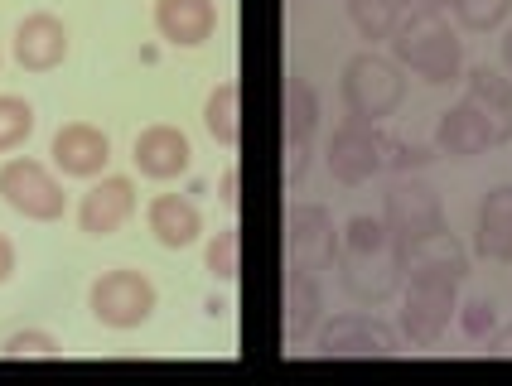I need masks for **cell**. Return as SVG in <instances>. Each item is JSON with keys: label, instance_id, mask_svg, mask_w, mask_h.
I'll list each match as a JSON object with an SVG mask.
<instances>
[{"label": "cell", "instance_id": "cell-9", "mask_svg": "<svg viewBox=\"0 0 512 386\" xmlns=\"http://www.w3.org/2000/svg\"><path fill=\"white\" fill-rule=\"evenodd\" d=\"M382 222L392 227V242H411V237H426L435 227H445V208H440V193L430 189L426 179L416 174H401L397 184L382 198Z\"/></svg>", "mask_w": 512, "mask_h": 386}, {"label": "cell", "instance_id": "cell-13", "mask_svg": "<svg viewBox=\"0 0 512 386\" xmlns=\"http://www.w3.org/2000/svg\"><path fill=\"white\" fill-rule=\"evenodd\" d=\"M136 213V184L126 174H102L78 203V227L87 237H116Z\"/></svg>", "mask_w": 512, "mask_h": 386}, {"label": "cell", "instance_id": "cell-3", "mask_svg": "<svg viewBox=\"0 0 512 386\" xmlns=\"http://www.w3.org/2000/svg\"><path fill=\"white\" fill-rule=\"evenodd\" d=\"M459 314V280L445 276H406L401 290V343L435 348Z\"/></svg>", "mask_w": 512, "mask_h": 386}, {"label": "cell", "instance_id": "cell-39", "mask_svg": "<svg viewBox=\"0 0 512 386\" xmlns=\"http://www.w3.org/2000/svg\"><path fill=\"white\" fill-rule=\"evenodd\" d=\"M295 5H305V0H295Z\"/></svg>", "mask_w": 512, "mask_h": 386}, {"label": "cell", "instance_id": "cell-29", "mask_svg": "<svg viewBox=\"0 0 512 386\" xmlns=\"http://www.w3.org/2000/svg\"><path fill=\"white\" fill-rule=\"evenodd\" d=\"M0 358H63V343L44 329H15L0 338Z\"/></svg>", "mask_w": 512, "mask_h": 386}, {"label": "cell", "instance_id": "cell-35", "mask_svg": "<svg viewBox=\"0 0 512 386\" xmlns=\"http://www.w3.org/2000/svg\"><path fill=\"white\" fill-rule=\"evenodd\" d=\"M203 309H208V319H223V314H228V300H218V295H213Z\"/></svg>", "mask_w": 512, "mask_h": 386}, {"label": "cell", "instance_id": "cell-30", "mask_svg": "<svg viewBox=\"0 0 512 386\" xmlns=\"http://www.w3.org/2000/svg\"><path fill=\"white\" fill-rule=\"evenodd\" d=\"M512 0H455L450 5V15H455L464 29H474V34H488V29H498L508 20Z\"/></svg>", "mask_w": 512, "mask_h": 386}, {"label": "cell", "instance_id": "cell-17", "mask_svg": "<svg viewBox=\"0 0 512 386\" xmlns=\"http://www.w3.org/2000/svg\"><path fill=\"white\" fill-rule=\"evenodd\" d=\"M464 102L488 121V131H493L498 145H508L512 140V78H503L488 63H479V68L464 73Z\"/></svg>", "mask_w": 512, "mask_h": 386}, {"label": "cell", "instance_id": "cell-34", "mask_svg": "<svg viewBox=\"0 0 512 386\" xmlns=\"http://www.w3.org/2000/svg\"><path fill=\"white\" fill-rule=\"evenodd\" d=\"M488 358H512V324L508 329H493V338H488Z\"/></svg>", "mask_w": 512, "mask_h": 386}, {"label": "cell", "instance_id": "cell-22", "mask_svg": "<svg viewBox=\"0 0 512 386\" xmlns=\"http://www.w3.org/2000/svg\"><path fill=\"white\" fill-rule=\"evenodd\" d=\"M203 131L218 140V145H228V150L242 145V87L237 83H218L208 92V102H203Z\"/></svg>", "mask_w": 512, "mask_h": 386}, {"label": "cell", "instance_id": "cell-12", "mask_svg": "<svg viewBox=\"0 0 512 386\" xmlns=\"http://www.w3.org/2000/svg\"><path fill=\"white\" fill-rule=\"evenodd\" d=\"M334 271H339L343 295L353 304H363V309L387 304L401 290V280H406L392 251H382V256H348V251H339V266Z\"/></svg>", "mask_w": 512, "mask_h": 386}, {"label": "cell", "instance_id": "cell-14", "mask_svg": "<svg viewBox=\"0 0 512 386\" xmlns=\"http://www.w3.org/2000/svg\"><path fill=\"white\" fill-rule=\"evenodd\" d=\"M131 160H136V169H141L145 179L170 184V179H179V174H189V165H194V145H189V136H184L179 126L155 121V126H145L141 136H136Z\"/></svg>", "mask_w": 512, "mask_h": 386}, {"label": "cell", "instance_id": "cell-31", "mask_svg": "<svg viewBox=\"0 0 512 386\" xmlns=\"http://www.w3.org/2000/svg\"><path fill=\"white\" fill-rule=\"evenodd\" d=\"M459 329H464V338H474V343H488L493 338V329H498V309L488 300H469L459 304Z\"/></svg>", "mask_w": 512, "mask_h": 386}, {"label": "cell", "instance_id": "cell-32", "mask_svg": "<svg viewBox=\"0 0 512 386\" xmlns=\"http://www.w3.org/2000/svg\"><path fill=\"white\" fill-rule=\"evenodd\" d=\"M218 203L228 208L232 218L242 213V169H237V165L223 169V179H218Z\"/></svg>", "mask_w": 512, "mask_h": 386}, {"label": "cell", "instance_id": "cell-1", "mask_svg": "<svg viewBox=\"0 0 512 386\" xmlns=\"http://www.w3.org/2000/svg\"><path fill=\"white\" fill-rule=\"evenodd\" d=\"M392 58L401 68H411L421 83L445 87L464 73V44L455 39V29L445 25V15H435L426 5H411L397 15V29H392Z\"/></svg>", "mask_w": 512, "mask_h": 386}, {"label": "cell", "instance_id": "cell-37", "mask_svg": "<svg viewBox=\"0 0 512 386\" xmlns=\"http://www.w3.org/2000/svg\"><path fill=\"white\" fill-rule=\"evenodd\" d=\"M503 68L512 73V29H508V39H503Z\"/></svg>", "mask_w": 512, "mask_h": 386}, {"label": "cell", "instance_id": "cell-16", "mask_svg": "<svg viewBox=\"0 0 512 386\" xmlns=\"http://www.w3.org/2000/svg\"><path fill=\"white\" fill-rule=\"evenodd\" d=\"M155 29L165 44L199 49L218 29V5L213 0H155Z\"/></svg>", "mask_w": 512, "mask_h": 386}, {"label": "cell", "instance_id": "cell-28", "mask_svg": "<svg viewBox=\"0 0 512 386\" xmlns=\"http://www.w3.org/2000/svg\"><path fill=\"white\" fill-rule=\"evenodd\" d=\"M435 155H440L435 145H421V140H406V136H382V169L416 174V169H426Z\"/></svg>", "mask_w": 512, "mask_h": 386}, {"label": "cell", "instance_id": "cell-21", "mask_svg": "<svg viewBox=\"0 0 512 386\" xmlns=\"http://www.w3.org/2000/svg\"><path fill=\"white\" fill-rule=\"evenodd\" d=\"M319 319H324L319 276H310V271H285V343L314 338Z\"/></svg>", "mask_w": 512, "mask_h": 386}, {"label": "cell", "instance_id": "cell-6", "mask_svg": "<svg viewBox=\"0 0 512 386\" xmlns=\"http://www.w3.org/2000/svg\"><path fill=\"white\" fill-rule=\"evenodd\" d=\"M314 353L319 358H397L401 333L392 324H382L377 314H334L319 319L314 329Z\"/></svg>", "mask_w": 512, "mask_h": 386}, {"label": "cell", "instance_id": "cell-33", "mask_svg": "<svg viewBox=\"0 0 512 386\" xmlns=\"http://www.w3.org/2000/svg\"><path fill=\"white\" fill-rule=\"evenodd\" d=\"M15 266H20V256H15V242L0 232V285H10L15 280Z\"/></svg>", "mask_w": 512, "mask_h": 386}, {"label": "cell", "instance_id": "cell-8", "mask_svg": "<svg viewBox=\"0 0 512 386\" xmlns=\"http://www.w3.org/2000/svg\"><path fill=\"white\" fill-rule=\"evenodd\" d=\"M382 136H387L382 126L353 121V116L343 126H334V136L324 140V165L343 189H358L372 174H382Z\"/></svg>", "mask_w": 512, "mask_h": 386}, {"label": "cell", "instance_id": "cell-11", "mask_svg": "<svg viewBox=\"0 0 512 386\" xmlns=\"http://www.w3.org/2000/svg\"><path fill=\"white\" fill-rule=\"evenodd\" d=\"M49 155H54V169L63 179H102L107 165H112V140L92 121H68V126L54 131Z\"/></svg>", "mask_w": 512, "mask_h": 386}, {"label": "cell", "instance_id": "cell-25", "mask_svg": "<svg viewBox=\"0 0 512 386\" xmlns=\"http://www.w3.org/2000/svg\"><path fill=\"white\" fill-rule=\"evenodd\" d=\"M203 266H208V276L213 280L237 285V276H242V227H237V222L218 227V237H213L208 251H203Z\"/></svg>", "mask_w": 512, "mask_h": 386}, {"label": "cell", "instance_id": "cell-4", "mask_svg": "<svg viewBox=\"0 0 512 386\" xmlns=\"http://www.w3.org/2000/svg\"><path fill=\"white\" fill-rule=\"evenodd\" d=\"M155 285L141 276V271H131V266H116V271H102V276L92 280V290H87V309H92V319L102 324V329H116V333H131L150 324V314H155Z\"/></svg>", "mask_w": 512, "mask_h": 386}, {"label": "cell", "instance_id": "cell-10", "mask_svg": "<svg viewBox=\"0 0 512 386\" xmlns=\"http://www.w3.org/2000/svg\"><path fill=\"white\" fill-rule=\"evenodd\" d=\"M401 276H445V280H469V251L450 227H435L426 237H411V242H392Z\"/></svg>", "mask_w": 512, "mask_h": 386}, {"label": "cell", "instance_id": "cell-23", "mask_svg": "<svg viewBox=\"0 0 512 386\" xmlns=\"http://www.w3.org/2000/svg\"><path fill=\"white\" fill-rule=\"evenodd\" d=\"M281 116H285V140H310L314 145V131H319V92H314L305 78H290L281 92Z\"/></svg>", "mask_w": 512, "mask_h": 386}, {"label": "cell", "instance_id": "cell-26", "mask_svg": "<svg viewBox=\"0 0 512 386\" xmlns=\"http://www.w3.org/2000/svg\"><path fill=\"white\" fill-rule=\"evenodd\" d=\"M397 15L401 10L392 5V0H348V25L358 29V39H372V44L392 39Z\"/></svg>", "mask_w": 512, "mask_h": 386}, {"label": "cell", "instance_id": "cell-27", "mask_svg": "<svg viewBox=\"0 0 512 386\" xmlns=\"http://www.w3.org/2000/svg\"><path fill=\"white\" fill-rule=\"evenodd\" d=\"M29 136H34V107H29L25 97L0 92V155L20 150Z\"/></svg>", "mask_w": 512, "mask_h": 386}, {"label": "cell", "instance_id": "cell-38", "mask_svg": "<svg viewBox=\"0 0 512 386\" xmlns=\"http://www.w3.org/2000/svg\"><path fill=\"white\" fill-rule=\"evenodd\" d=\"M392 5H397V10H411V5H421V0H392Z\"/></svg>", "mask_w": 512, "mask_h": 386}, {"label": "cell", "instance_id": "cell-36", "mask_svg": "<svg viewBox=\"0 0 512 386\" xmlns=\"http://www.w3.org/2000/svg\"><path fill=\"white\" fill-rule=\"evenodd\" d=\"M421 5H426V10H435V15H450V5H455V0H421Z\"/></svg>", "mask_w": 512, "mask_h": 386}, {"label": "cell", "instance_id": "cell-20", "mask_svg": "<svg viewBox=\"0 0 512 386\" xmlns=\"http://www.w3.org/2000/svg\"><path fill=\"white\" fill-rule=\"evenodd\" d=\"M474 247L488 261H512V184L484 193L479 222H474Z\"/></svg>", "mask_w": 512, "mask_h": 386}, {"label": "cell", "instance_id": "cell-7", "mask_svg": "<svg viewBox=\"0 0 512 386\" xmlns=\"http://www.w3.org/2000/svg\"><path fill=\"white\" fill-rule=\"evenodd\" d=\"M0 198L10 213L29 222H58L68 213V193L54 179V169L39 160H5L0 165Z\"/></svg>", "mask_w": 512, "mask_h": 386}, {"label": "cell", "instance_id": "cell-19", "mask_svg": "<svg viewBox=\"0 0 512 386\" xmlns=\"http://www.w3.org/2000/svg\"><path fill=\"white\" fill-rule=\"evenodd\" d=\"M493 145H498V140L488 131V121L469 107L464 97H459L450 111H440V126H435V150H440V155H450V160H474V155H484Z\"/></svg>", "mask_w": 512, "mask_h": 386}, {"label": "cell", "instance_id": "cell-5", "mask_svg": "<svg viewBox=\"0 0 512 386\" xmlns=\"http://www.w3.org/2000/svg\"><path fill=\"white\" fill-rule=\"evenodd\" d=\"M285 261L290 271H310V276L339 266V227L324 203H295L285 213Z\"/></svg>", "mask_w": 512, "mask_h": 386}, {"label": "cell", "instance_id": "cell-24", "mask_svg": "<svg viewBox=\"0 0 512 386\" xmlns=\"http://www.w3.org/2000/svg\"><path fill=\"white\" fill-rule=\"evenodd\" d=\"M339 251H348V256H382V251H392V227L382 218H372V213H358V218L343 222Z\"/></svg>", "mask_w": 512, "mask_h": 386}, {"label": "cell", "instance_id": "cell-15", "mask_svg": "<svg viewBox=\"0 0 512 386\" xmlns=\"http://www.w3.org/2000/svg\"><path fill=\"white\" fill-rule=\"evenodd\" d=\"M73 39H68V25L49 15V10H34L15 25V63L25 73H54L58 63L68 58Z\"/></svg>", "mask_w": 512, "mask_h": 386}, {"label": "cell", "instance_id": "cell-18", "mask_svg": "<svg viewBox=\"0 0 512 386\" xmlns=\"http://www.w3.org/2000/svg\"><path fill=\"white\" fill-rule=\"evenodd\" d=\"M145 222H150L155 242H160L165 251H184L203 237L199 203H189V198H179V193H155L150 208H145Z\"/></svg>", "mask_w": 512, "mask_h": 386}, {"label": "cell", "instance_id": "cell-2", "mask_svg": "<svg viewBox=\"0 0 512 386\" xmlns=\"http://www.w3.org/2000/svg\"><path fill=\"white\" fill-rule=\"evenodd\" d=\"M339 97L353 121H368V126H382L392 111L401 107L406 97V78H401L397 58H382L377 49H363L343 63L339 78Z\"/></svg>", "mask_w": 512, "mask_h": 386}]
</instances>
